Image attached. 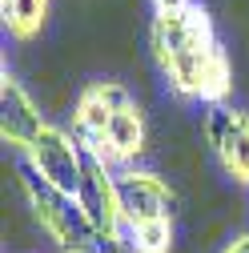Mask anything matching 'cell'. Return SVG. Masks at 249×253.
<instances>
[{"mask_svg":"<svg viewBox=\"0 0 249 253\" xmlns=\"http://www.w3.org/2000/svg\"><path fill=\"white\" fill-rule=\"evenodd\" d=\"M149 48L165 77V84L185 101H201L209 109L225 105L233 92V65L213 33L205 4L185 12H161L149 24Z\"/></svg>","mask_w":249,"mask_h":253,"instance_id":"cell-1","label":"cell"},{"mask_svg":"<svg viewBox=\"0 0 249 253\" xmlns=\"http://www.w3.org/2000/svg\"><path fill=\"white\" fill-rule=\"evenodd\" d=\"M133 101V92L124 88L121 81H92L81 88V97L73 105V133L84 141V149H92L105 129H109V121Z\"/></svg>","mask_w":249,"mask_h":253,"instance_id":"cell-6","label":"cell"},{"mask_svg":"<svg viewBox=\"0 0 249 253\" xmlns=\"http://www.w3.org/2000/svg\"><path fill=\"white\" fill-rule=\"evenodd\" d=\"M205 141L217 157V165L225 169L237 185H249V113L217 105L205 113Z\"/></svg>","mask_w":249,"mask_h":253,"instance_id":"cell-4","label":"cell"},{"mask_svg":"<svg viewBox=\"0 0 249 253\" xmlns=\"http://www.w3.org/2000/svg\"><path fill=\"white\" fill-rule=\"evenodd\" d=\"M221 253H249V233H241V237H233Z\"/></svg>","mask_w":249,"mask_h":253,"instance_id":"cell-12","label":"cell"},{"mask_svg":"<svg viewBox=\"0 0 249 253\" xmlns=\"http://www.w3.org/2000/svg\"><path fill=\"white\" fill-rule=\"evenodd\" d=\"M52 0H0V20H4L12 41H37L48 24Z\"/></svg>","mask_w":249,"mask_h":253,"instance_id":"cell-9","label":"cell"},{"mask_svg":"<svg viewBox=\"0 0 249 253\" xmlns=\"http://www.w3.org/2000/svg\"><path fill=\"white\" fill-rule=\"evenodd\" d=\"M44 117L41 109L33 105V97H28V88L8 73V65L0 69V137H4V145H12L16 153L28 149V141H33L41 129H44Z\"/></svg>","mask_w":249,"mask_h":253,"instance_id":"cell-8","label":"cell"},{"mask_svg":"<svg viewBox=\"0 0 249 253\" xmlns=\"http://www.w3.org/2000/svg\"><path fill=\"white\" fill-rule=\"evenodd\" d=\"M197 0H153V12H185V8H193Z\"/></svg>","mask_w":249,"mask_h":253,"instance_id":"cell-11","label":"cell"},{"mask_svg":"<svg viewBox=\"0 0 249 253\" xmlns=\"http://www.w3.org/2000/svg\"><path fill=\"white\" fill-rule=\"evenodd\" d=\"M101 253H129V245H105Z\"/></svg>","mask_w":249,"mask_h":253,"instance_id":"cell-13","label":"cell"},{"mask_svg":"<svg viewBox=\"0 0 249 253\" xmlns=\"http://www.w3.org/2000/svg\"><path fill=\"white\" fill-rule=\"evenodd\" d=\"M124 245H129V253H173V217L129 225L124 229Z\"/></svg>","mask_w":249,"mask_h":253,"instance_id":"cell-10","label":"cell"},{"mask_svg":"<svg viewBox=\"0 0 249 253\" xmlns=\"http://www.w3.org/2000/svg\"><path fill=\"white\" fill-rule=\"evenodd\" d=\"M20 193L33 209L37 225L48 233V241L60 249V253H101L105 241L92 233V225L84 221V213L77 209L73 197H65L60 189L44 185L28 165H20Z\"/></svg>","mask_w":249,"mask_h":253,"instance_id":"cell-2","label":"cell"},{"mask_svg":"<svg viewBox=\"0 0 249 253\" xmlns=\"http://www.w3.org/2000/svg\"><path fill=\"white\" fill-rule=\"evenodd\" d=\"M20 157L44 185L60 189V193L73 197V201L81 193V185L88 177V161H92V153L84 149V141L73 129H60V125H44V129L28 141V149Z\"/></svg>","mask_w":249,"mask_h":253,"instance_id":"cell-3","label":"cell"},{"mask_svg":"<svg viewBox=\"0 0 249 253\" xmlns=\"http://www.w3.org/2000/svg\"><path fill=\"white\" fill-rule=\"evenodd\" d=\"M145 141H149V125H145V113L137 101H129L113 121H109V129L105 137L92 145L88 153L97 157V161H105L109 169H133L137 165V157L145 153Z\"/></svg>","mask_w":249,"mask_h":253,"instance_id":"cell-7","label":"cell"},{"mask_svg":"<svg viewBox=\"0 0 249 253\" xmlns=\"http://www.w3.org/2000/svg\"><path fill=\"white\" fill-rule=\"evenodd\" d=\"M117 193H121V209H124V229L141 225V221H161L173 217V189L161 173L153 169H121L117 173Z\"/></svg>","mask_w":249,"mask_h":253,"instance_id":"cell-5","label":"cell"}]
</instances>
